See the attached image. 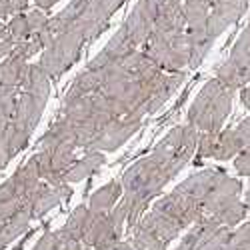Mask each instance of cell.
Instances as JSON below:
<instances>
[{"label": "cell", "instance_id": "4fadbf2b", "mask_svg": "<svg viewBox=\"0 0 250 250\" xmlns=\"http://www.w3.org/2000/svg\"><path fill=\"white\" fill-rule=\"evenodd\" d=\"M124 188L122 184L116 180H110L108 184H104L102 188H98L90 200H88V208L92 212H110L112 208L118 204V200L122 198Z\"/></svg>", "mask_w": 250, "mask_h": 250}, {"label": "cell", "instance_id": "d4e9b609", "mask_svg": "<svg viewBox=\"0 0 250 250\" xmlns=\"http://www.w3.org/2000/svg\"><path fill=\"white\" fill-rule=\"evenodd\" d=\"M32 250H60L58 248V240H56V234L50 232V234H44L42 238H40L36 242V246Z\"/></svg>", "mask_w": 250, "mask_h": 250}, {"label": "cell", "instance_id": "e0dca14e", "mask_svg": "<svg viewBox=\"0 0 250 250\" xmlns=\"http://www.w3.org/2000/svg\"><path fill=\"white\" fill-rule=\"evenodd\" d=\"M132 246L136 250H166L168 244L162 242L158 236H154L148 228H144L140 222H136L132 228Z\"/></svg>", "mask_w": 250, "mask_h": 250}, {"label": "cell", "instance_id": "484cf974", "mask_svg": "<svg viewBox=\"0 0 250 250\" xmlns=\"http://www.w3.org/2000/svg\"><path fill=\"white\" fill-rule=\"evenodd\" d=\"M14 48H16V42H14L12 38H8V36L0 38V60L8 58V56L14 52Z\"/></svg>", "mask_w": 250, "mask_h": 250}, {"label": "cell", "instance_id": "ac0fdd59", "mask_svg": "<svg viewBox=\"0 0 250 250\" xmlns=\"http://www.w3.org/2000/svg\"><path fill=\"white\" fill-rule=\"evenodd\" d=\"M4 36L12 38L16 46L20 42H24L26 38L32 36V30H30V24H28V16L26 12H20V14H14L10 20H8V24H6V30H4Z\"/></svg>", "mask_w": 250, "mask_h": 250}, {"label": "cell", "instance_id": "cb8c5ba5", "mask_svg": "<svg viewBox=\"0 0 250 250\" xmlns=\"http://www.w3.org/2000/svg\"><path fill=\"white\" fill-rule=\"evenodd\" d=\"M234 166H236L238 174H242V176H250V146H246V148L236 156Z\"/></svg>", "mask_w": 250, "mask_h": 250}, {"label": "cell", "instance_id": "ba28073f", "mask_svg": "<svg viewBox=\"0 0 250 250\" xmlns=\"http://www.w3.org/2000/svg\"><path fill=\"white\" fill-rule=\"evenodd\" d=\"M44 106H46L44 98H38V96H32L28 92L20 90L18 100H16V110H14V116L10 120L16 124L18 128H22L24 132L32 134L40 116H42V112H44Z\"/></svg>", "mask_w": 250, "mask_h": 250}, {"label": "cell", "instance_id": "f546056e", "mask_svg": "<svg viewBox=\"0 0 250 250\" xmlns=\"http://www.w3.org/2000/svg\"><path fill=\"white\" fill-rule=\"evenodd\" d=\"M4 30H6V24H2V20H0V38L4 36Z\"/></svg>", "mask_w": 250, "mask_h": 250}, {"label": "cell", "instance_id": "5b68a950", "mask_svg": "<svg viewBox=\"0 0 250 250\" xmlns=\"http://www.w3.org/2000/svg\"><path fill=\"white\" fill-rule=\"evenodd\" d=\"M154 22H156V10L146 2V0H140V2L132 8V12L128 14L126 22H124V30L130 36L132 42L140 48L146 44V40L152 36L154 32Z\"/></svg>", "mask_w": 250, "mask_h": 250}, {"label": "cell", "instance_id": "30bf717a", "mask_svg": "<svg viewBox=\"0 0 250 250\" xmlns=\"http://www.w3.org/2000/svg\"><path fill=\"white\" fill-rule=\"evenodd\" d=\"M104 162H106V156H104L100 150H86V154L82 156L80 160H76V162L70 166V168H68L64 180H66L68 184H70V182L84 180V178L92 176L94 172H98L100 166H102Z\"/></svg>", "mask_w": 250, "mask_h": 250}, {"label": "cell", "instance_id": "603a6c76", "mask_svg": "<svg viewBox=\"0 0 250 250\" xmlns=\"http://www.w3.org/2000/svg\"><path fill=\"white\" fill-rule=\"evenodd\" d=\"M26 16H28V24H30L32 34H36V32L42 30V28L48 24V18H50V16H48L44 10H40V8L26 12Z\"/></svg>", "mask_w": 250, "mask_h": 250}, {"label": "cell", "instance_id": "4dcf8cb0", "mask_svg": "<svg viewBox=\"0 0 250 250\" xmlns=\"http://www.w3.org/2000/svg\"><path fill=\"white\" fill-rule=\"evenodd\" d=\"M168 2H182V0H168Z\"/></svg>", "mask_w": 250, "mask_h": 250}, {"label": "cell", "instance_id": "ffe728a7", "mask_svg": "<svg viewBox=\"0 0 250 250\" xmlns=\"http://www.w3.org/2000/svg\"><path fill=\"white\" fill-rule=\"evenodd\" d=\"M226 250H250V222H244L236 230H230Z\"/></svg>", "mask_w": 250, "mask_h": 250}, {"label": "cell", "instance_id": "52a82bcc", "mask_svg": "<svg viewBox=\"0 0 250 250\" xmlns=\"http://www.w3.org/2000/svg\"><path fill=\"white\" fill-rule=\"evenodd\" d=\"M72 194V188L68 186V182L62 184H48V182H40L38 188L34 190L32 198H30V212H32V220L44 216L48 210L62 202L64 198H68Z\"/></svg>", "mask_w": 250, "mask_h": 250}, {"label": "cell", "instance_id": "9c48e42d", "mask_svg": "<svg viewBox=\"0 0 250 250\" xmlns=\"http://www.w3.org/2000/svg\"><path fill=\"white\" fill-rule=\"evenodd\" d=\"M220 228H224V226H220L212 216H202L200 220H196L190 226L188 234L178 242V246L174 250H198L216 230H220Z\"/></svg>", "mask_w": 250, "mask_h": 250}, {"label": "cell", "instance_id": "7c38bea8", "mask_svg": "<svg viewBox=\"0 0 250 250\" xmlns=\"http://www.w3.org/2000/svg\"><path fill=\"white\" fill-rule=\"evenodd\" d=\"M182 80H184V72H162L158 84L150 96V102H148V114L156 112L174 94V90L182 84Z\"/></svg>", "mask_w": 250, "mask_h": 250}, {"label": "cell", "instance_id": "44dd1931", "mask_svg": "<svg viewBox=\"0 0 250 250\" xmlns=\"http://www.w3.org/2000/svg\"><path fill=\"white\" fill-rule=\"evenodd\" d=\"M20 90L18 88H6L0 86V118L10 120L16 110V100H18Z\"/></svg>", "mask_w": 250, "mask_h": 250}, {"label": "cell", "instance_id": "2e32d148", "mask_svg": "<svg viewBox=\"0 0 250 250\" xmlns=\"http://www.w3.org/2000/svg\"><path fill=\"white\" fill-rule=\"evenodd\" d=\"M246 208H248V206L236 198V200H232V202H228L226 206H222L216 214H210V216H212L220 226L234 228V226L246 216Z\"/></svg>", "mask_w": 250, "mask_h": 250}, {"label": "cell", "instance_id": "8fae6325", "mask_svg": "<svg viewBox=\"0 0 250 250\" xmlns=\"http://www.w3.org/2000/svg\"><path fill=\"white\" fill-rule=\"evenodd\" d=\"M26 68L28 60L18 54H10L8 58L0 60V86L20 90V82L26 74Z\"/></svg>", "mask_w": 250, "mask_h": 250}, {"label": "cell", "instance_id": "277c9868", "mask_svg": "<svg viewBox=\"0 0 250 250\" xmlns=\"http://www.w3.org/2000/svg\"><path fill=\"white\" fill-rule=\"evenodd\" d=\"M248 0H214L208 14V34L216 40L228 26H232L236 20L246 12Z\"/></svg>", "mask_w": 250, "mask_h": 250}, {"label": "cell", "instance_id": "d6986e66", "mask_svg": "<svg viewBox=\"0 0 250 250\" xmlns=\"http://www.w3.org/2000/svg\"><path fill=\"white\" fill-rule=\"evenodd\" d=\"M90 216H92V212H90L88 206H78L76 210L70 214V218L66 220L64 228L74 238L82 240V236H84V232H86V226L90 222Z\"/></svg>", "mask_w": 250, "mask_h": 250}, {"label": "cell", "instance_id": "7402d4cb", "mask_svg": "<svg viewBox=\"0 0 250 250\" xmlns=\"http://www.w3.org/2000/svg\"><path fill=\"white\" fill-rule=\"evenodd\" d=\"M54 234H56V240H58V248L60 250H82V246H84V244H82V240L74 238L64 226L58 228Z\"/></svg>", "mask_w": 250, "mask_h": 250}, {"label": "cell", "instance_id": "f1b7e54d", "mask_svg": "<svg viewBox=\"0 0 250 250\" xmlns=\"http://www.w3.org/2000/svg\"><path fill=\"white\" fill-rule=\"evenodd\" d=\"M240 100H242V104L246 108H250V86H246L244 90H242V94H240Z\"/></svg>", "mask_w": 250, "mask_h": 250}, {"label": "cell", "instance_id": "4316f807", "mask_svg": "<svg viewBox=\"0 0 250 250\" xmlns=\"http://www.w3.org/2000/svg\"><path fill=\"white\" fill-rule=\"evenodd\" d=\"M32 2L36 4V8H40V10H44V12H48L54 4H58L60 0H32Z\"/></svg>", "mask_w": 250, "mask_h": 250}, {"label": "cell", "instance_id": "7a4b0ae2", "mask_svg": "<svg viewBox=\"0 0 250 250\" xmlns=\"http://www.w3.org/2000/svg\"><path fill=\"white\" fill-rule=\"evenodd\" d=\"M86 44V36L76 24L58 34L52 42L42 50V56H40V68H42L50 78H58L62 72H66L74 62L80 56L82 46Z\"/></svg>", "mask_w": 250, "mask_h": 250}, {"label": "cell", "instance_id": "83f0119b", "mask_svg": "<svg viewBox=\"0 0 250 250\" xmlns=\"http://www.w3.org/2000/svg\"><path fill=\"white\" fill-rule=\"evenodd\" d=\"M104 250H136L132 244H128V242H114V244H110L108 248H104Z\"/></svg>", "mask_w": 250, "mask_h": 250}, {"label": "cell", "instance_id": "3957f363", "mask_svg": "<svg viewBox=\"0 0 250 250\" xmlns=\"http://www.w3.org/2000/svg\"><path fill=\"white\" fill-rule=\"evenodd\" d=\"M142 126V120L138 118H116L108 122L100 130L96 140L90 144L88 150H100V152H114L118 150L128 138H132Z\"/></svg>", "mask_w": 250, "mask_h": 250}, {"label": "cell", "instance_id": "6da1fadb", "mask_svg": "<svg viewBox=\"0 0 250 250\" xmlns=\"http://www.w3.org/2000/svg\"><path fill=\"white\" fill-rule=\"evenodd\" d=\"M232 98L234 90L222 80H208L188 110V124H192L198 132H220L222 122L230 114Z\"/></svg>", "mask_w": 250, "mask_h": 250}, {"label": "cell", "instance_id": "8992f818", "mask_svg": "<svg viewBox=\"0 0 250 250\" xmlns=\"http://www.w3.org/2000/svg\"><path fill=\"white\" fill-rule=\"evenodd\" d=\"M242 192V186L238 180L230 178L226 172H222L218 176V180L214 182V186L210 188V192L206 194V198L202 200V210H204V216H210V214H216L222 206H226L228 202H232L240 196Z\"/></svg>", "mask_w": 250, "mask_h": 250}, {"label": "cell", "instance_id": "5bb4252c", "mask_svg": "<svg viewBox=\"0 0 250 250\" xmlns=\"http://www.w3.org/2000/svg\"><path fill=\"white\" fill-rule=\"evenodd\" d=\"M20 90L28 92L32 96L48 100V94H50V76L42 68H40V64H28L26 74H24L22 82H20Z\"/></svg>", "mask_w": 250, "mask_h": 250}, {"label": "cell", "instance_id": "9a60e30c", "mask_svg": "<svg viewBox=\"0 0 250 250\" xmlns=\"http://www.w3.org/2000/svg\"><path fill=\"white\" fill-rule=\"evenodd\" d=\"M242 150H244V142L240 140V136L236 134L234 128L220 130L216 134L212 158H216V160H228V158H232L234 154H240Z\"/></svg>", "mask_w": 250, "mask_h": 250}]
</instances>
